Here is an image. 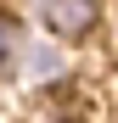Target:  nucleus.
I'll return each mask as SVG.
<instances>
[{
    "mask_svg": "<svg viewBox=\"0 0 118 123\" xmlns=\"http://www.w3.org/2000/svg\"><path fill=\"white\" fill-rule=\"evenodd\" d=\"M39 23L62 45H84L101 23V0H39Z\"/></svg>",
    "mask_w": 118,
    "mask_h": 123,
    "instance_id": "f257e3e1",
    "label": "nucleus"
},
{
    "mask_svg": "<svg viewBox=\"0 0 118 123\" xmlns=\"http://www.w3.org/2000/svg\"><path fill=\"white\" fill-rule=\"evenodd\" d=\"M23 50H28V28H23V17L0 6V78H6V73H17Z\"/></svg>",
    "mask_w": 118,
    "mask_h": 123,
    "instance_id": "f03ea898",
    "label": "nucleus"
},
{
    "mask_svg": "<svg viewBox=\"0 0 118 123\" xmlns=\"http://www.w3.org/2000/svg\"><path fill=\"white\" fill-rule=\"evenodd\" d=\"M34 73H39V78H56V56H51V50H34Z\"/></svg>",
    "mask_w": 118,
    "mask_h": 123,
    "instance_id": "7ed1b4c3",
    "label": "nucleus"
}]
</instances>
